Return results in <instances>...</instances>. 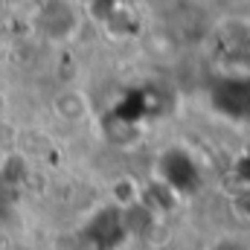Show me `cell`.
I'll return each mask as SVG.
<instances>
[{
	"label": "cell",
	"instance_id": "obj_1",
	"mask_svg": "<svg viewBox=\"0 0 250 250\" xmlns=\"http://www.w3.org/2000/svg\"><path fill=\"white\" fill-rule=\"evenodd\" d=\"M41 29L50 38H67L76 29V15L64 0H50L41 12Z\"/></svg>",
	"mask_w": 250,
	"mask_h": 250
},
{
	"label": "cell",
	"instance_id": "obj_2",
	"mask_svg": "<svg viewBox=\"0 0 250 250\" xmlns=\"http://www.w3.org/2000/svg\"><path fill=\"white\" fill-rule=\"evenodd\" d=\"M53 108H56L59 117L70 120V123H76V120H82V117L87 114V102H84V96L76 93V90H64V93H59L56 102H53Z\"/></svg>",
	"mask_w": 250,
	"mask_h": 250
},
{
	"label": "cell",
	"instance_id": "obj_3",
	"mask_svg": "<svg viewBox=\"0 0 250 250\" xmlns=\"http://www.w3.org/2000/svg\"><path fill=\"white\" fill-rule=\"evenodd\" d=\"M207 250H250L245 242H239V239H218V242H212Z\"/></svg>",
	"mask_w": 250,
	"mask_h": 250
},
{
	"label": "cell",
	"instance_id": "obj_4",
	"mask_svg": "<svg viewBox=\"0 0 250 250\" xmlns=\"http://www.w3.org/2000/svg\"><path fill=\"white\" fill-rule=\"evenodd\" d=\"M0 9H3V0H0Z\"/></svg>",
	"mask_w": 250,
	"mask_h": 250
}]
</instances>
